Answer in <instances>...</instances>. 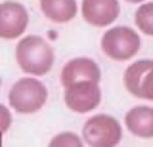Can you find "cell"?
<instances>
[{"label":"cell","mask_w":153,"mask_h":147,"mask_svg":"<svg viewBox=\"0 0 153 147\" xmlns=\"http://www.w3.org/2000/svg\"><path fill=\"white\" fill-rule=\"evenodd\" d=\"M82 80H102V67L98 65V61H94L92 58H73L61 67L59 73V84L61 88H67L75 82H82Z\"/></svg>","instance_id":"obj_9"},{"label":"cell","mask_w":153,"mask_h":147,"mask_svg":"<svg viewBox=\"0 0 153 147\" xmlns=\"http://www.w3.org/2000/svg\"><path fill=\"white\" fill-rule=\"evenodd\" d=\"M124 2H128V4H143V2H147V0H124Z\"/></svg>","instance_id":"obj_15"},{"label":"cell","mask_w":153,"mask_h":147,"mask_svg":"<svg viewBox=\"0 0 153 147\" xmlns=\"http://www.w3.org/2000/svg\"><path fill=\"white\" fill-rule=\"evenodd\" d=\"M84 145L90 147H117L123 141V124L119 118L107 113H98L86 118L82 124Z\"/></svg>","instance_id":"obj_4"},{"label":"cell","mask_w":153,"mask_h":147,"mask_svg":"<svg viewBox=\"0 0 153 147\" xmlns=\"http://www.w3.org/2000/svg\"><path fill=\"white\" fill-rule=\"evenodd\" d=\"M48 98H50L48 86L40 80V77H33V75L17 78L8 92V103L19 115L38 113L48 103Z\"/></svg>","instance_id":"obj_2"},{"label":"cell","mask_w":153,"mask_h":147,"mask_svg":"<svg viewBox=\"0 0 153 147\" xmlns=\"http://www.w3.org/2000/svg\"><path fill=\"white\" fill-rule=\"evenodd\" d=\"M123 84L130 96L153 103V59H136L124 69Z\"/></svg>","instance_id":"obj_6"},{"label":"cell","mask_w":153,"mask_h":147,"mask_svg":"<svg viewBox=\"0 0 153 147\" xmlns=\"http://www.w3.org/2000/svg\"><path fill=\"white\" fill-rule=\"evenodd\" d=\"M134 25L146 36H153V0L138 4V10L134 13Z\"/></svg>","instance_id":"obj_12"},{"label":"cell","mask_w":153,"mask_h":147,"mask_svg":"<svg viewBox=\"0 0 153 147\" xmlns=\"http://www.w3.org/2000/svg\"><path fill=\"white\" fill-rule=\"evenodd\" d=\"M29 10L25 4L17 0H2L0 2V38L16 40L25 35L29 27Z\"/></svg>","instance_id":"obj_7"},{"label":"cell","mask_w":153,"mask_h":147,"mask_svg":"<svg viewBox=\"0 0 153 147\" xmlns=\"http://www.w3.org/2000/svg\"><path fill=\"white\" fill-rule=\"evenodd\" d=\"M100 50L111 61H130L142 50L140 31L128 25H111L100 38Z\"/></svg>","instance_id":"obj_3"},{"label":"cell","mask_w":153,"mask_h":147,"mask_svg":"<svg viewBox=\"0 0 153 147\" xmlns=\"http://www.w3.org/2000/svg\"><path fill=\"white\" fill-rule=\"evenodd\" d=\"M38 8L48 21L57 25L71 23L76 13H80V6L76 4V0H38Z\"/></svg>","instance_id":"obj_11"},{"label":"cell","mask_w":153,"mask_h":147,"mask_svg":"<svg viewBox=\"0 0 153 147\" xmlns=\"http://www.w3.org/2000/svg\"><path fill=\"white\" fill-rule=\"evenodd\" d=\"M16 63L25 75L44 77L54 69L56 52L44 36L27 35L16 44Z\"/></svg>","instance_id":"obj_1"},{"label":"cell","mask_w":153,"mask_h":147,"mask_svg":"<svg viewBox=\"0 0 153 147\" xmlns=\"http://www.w3.org/2000/svg\"><path fill=\"white\" fill-rule=\"evenodd\" d=\"M80 16L96 29H107L121 16V0H82Z\"/></svg>","instance_id":"obj_8"},{"label":"cell","mask_w":153,"mask_h":147,"mask_svg":"<svg viewBox=\"0 0 153 147\" xmlns=\"http://www.w3.org/2000/svg\"><path fill=\"white\" fill-rule=\"evenodd\" d=\"M12 105L10 103H0V134H8L10 126L13 124Z\"/></svg>","instance_id":"obj_14"},{"label":"cell","mask_w":153,"mask_h":147,"mask_svg":"<svg viewBox=\"0 0 153 147\" xmlns=\"http://www.w3.org/2000/svg\"><path fill=\"white\" fill-rule=\"evenodd\" d=\"M48 145H52V147H80V145H84V140H82V134L65 130V132L56 134L48 141Z\"/></svg>","instance_id":"obj_13"},{"label":"cell","mask_w":153,"mask_h":147,"mask_svg":"<svg viewBox=\"0 0 153 147\" xmlns=\"http://www.w3.org/2000/svg\"><path fill=\"white\" fill-rule=\"evenodd\" d=\"M124 128L140 140L153 137V107L136 105L124 113Z\"/></svg>","instance_id":"obj_10"},{"label":"cell","mask_w":153,"mask_h":147,"mask_svg":"<svg viewBox=\"0 0 153 147\" xmlns=\"http://www.w3.org/2000/svg\"><path fill=\"white\" fill-rule=\"evenodd\" d=\"M102 86L96 80H82L63 88V103L76 115H88L102 103Z\"/></svg>","instance_id":"obj_5"}]
</instances>
